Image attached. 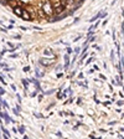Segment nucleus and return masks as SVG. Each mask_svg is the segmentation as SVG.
I'll return each instance as SVG.
<instances>
[{
    "instance_id": "obj_1",
    "label": "nucleus",
    "mask_w": 124,
    "mask_h": 139,
    "mask_svg": "<svg viewBox=\"0 0 124 139\" xmlns=\"http://www.w3.org/2000/svg\"><path fill=\"white\" fill-rule=\"evenodd\" d=\"M41 11L44 13V15L46 19H50L53 16V6H52V0H42L40 6Z\"/></svg>"
},
{
    "instance_id": "obj_2",
    "label": "nucleus",
    "mask_w": 124,
    "mask_h": 139,
    "mask_svg": "<svg viewBox=\"0 0 124 139\" xmlns=\"http://www.w3.org/2000/svg\"><path fill=\"white\" fill-rule=\"evenodd\" d=\"M20 17H21L22 20H25V21H31V20H32L31 14L27 8H24V9H22V13H21V16H20Z\"/></svg>"
},
{
    "instance_id": "obj_3",
    "label": "nucleus",
    "mask_w": 124,
    "mask_h": 139,
    "mask_svg": "<svg viewBox=\"0 0 124 139\" xmlns=\"http://www.w3.org/2000/svg\"><path fill=\"white\" fill-rule=\"evenodd\" d=\"M40 65L44 66V67H48V66L52 65V60H51V59H45V57H42V59H40Z\"/></svg>"
},
{
    "instance_id": "obj_4",
    "label": "nucleus",
    "mask_w": 124,
    "mask_h": 139,
    "mask_svg": "<svg viewBox=\"0 0 124 139\" xmlns=\"http://www.w3.org/2000/svg\"><path fill=\"white\" fill-rule=\"evenodd\" d=\"M22 9H24L22 6L16 5L15 8H13V11H14V14H15L16 16H19V17H20V16H21V13H22Z\"/></svg>"
},
{
    "instance_id": "obj_5",
    "label": "nucleus",
    "mask_w": 124,
    "mask_h": 139,
    "mask_svg": "<svg viewBox=\"0 0 124 139\" xmlns=\"http://www.w3.org/2000/svg\"><path fill=\"white\" fill-rule=\"evenodd\" d=\"M44 55L47 56V57H51V59H56V56H55V53L52 52L51 48H46V50L44 51Z\"/></svg>"
},
{
    "instance_id": "obj_6",
    "label": "nucleus",
    "mask_w": 124,
    "mask_h": 139,
    "mask_svg": "<svg viewBox=\"0 0 124 139\" xmlns=\"http://www.w3.org/2000/svg\"><path fill=\"white\" fill-rule=\"evenodd\" d=\"M8 5L11 6V8H15L16 5H19V0H9L8 1Z\"/></svg>"
},
{
    "instance_id": "obj_7",
    "label": "nucleus",
    "mask_w": 124,
    "mask_h": 139,
    "mask_svg": "<svg viewBox=\"0 0 124 139\" xmlns=\"http://www.w3.org/2000/svg\"><path fill=\"white\" fill-rule=\"evenodd\" d=\"M17 132H20V134H24L25 133V127L24 125H20L19 129H17Z\"/></svg>"
},
{
    "instance_id": "obj_8",
    "label": "nucleus",
    "mask_w": 124,
    "mask_h": 139,
    "mask_svg": "<svg viewBox=\"0 0 124 139\" xmlns=\"http://www.w3.org/2000/svg\"><path fill=\"white\" fill-rule=\"evenodd\" d=\"M21 82H22V85L25 86V90H27V83H29V81L24 78V79H21Z\"/></svg>"
},
{
    "instance_id": "obj_9",
    "label": "nucleus",
    "mask_w": 124,
    "mask_h": 139,
    "mask_svg": "<svg viewBox=\"0 0 124 139\" xmlns=\"http://www.w3.org/2000/svg\"><path fill=\"white\" fill-rule=\"evenodd\" d=\"M1 104L5 107V108H9V104H8V102L6 101H4V99H1Z\"/></svg>"
},
{
    "instance_id": "obj_10",
    "label": "nucleus",
    "mask_w": 124,
    "mask_h": 139,
    "mask_svg": "<svg viewBox=\"0 0 124 139\" xmlns=\"http://www.w3.org/2000/svg\"><path fill=\"white\" fill-rule=\"evenodd\" d=\"M66 51H67V55H71V53L73 52V50H72V48H71L70 46H68L67 48H66Z\"/></svg>"
},
{
    "instance_id": "obj_11",
    "label": "nucleus",
    "mask_w": 124,
    "mask_h": 139,
    "mask_svg": "<svg viewBox=\"0 0 124 139\" xmlns=\"http://www.w3.org/2000/svg\"><path fill=\"white\" fill-rule=\"evenodd\" d=\"M97 19H99V17H98V14H97V15H96V16H93L92 19H91V20H89V22H93V21H96V20H97Z\"/></svg>"
},
{
    "instance_id": "obj_12",
    "label": "nucleus",
    "mask_w": 124,
    "mask_h": 139,
    "mask_svg": "<svg viewBox=\"0 0 124 139\" xmlns=\"http://www.w3.org/2000/svg\"><path fill=\"white\" fill-rule=\"evenodd\" d=\"M73 51L76 52V55H78V53H81V48H79V47H76V48H75Z\"/></svg>"
},
{
    "instance_id": "obj_13",
    "label": "nucleus",
    "mask_w": 124,
    "mask_h": 139,
    "mask_svg": "<svg viewBox=\"0 0 124 139\" xmlns=\"http://www.w3.org/2000/svg\"><path fill=\"white\" fill-rule=\"evenodd\" d=\"M13 112H14V114H15V116H20V113H19V110H17V109H16V108H14V109H13Z\"/></svg>"
},
{
    "instance_id": "obj_14",
    "label": "nucleus",
    "mask_w": 124,
    "mask_h": 139,
    "mask_svg": "<svg viewBox=\"0 0 124 139\" xmlns=\"http://www.w3.org/2000/svg\"><path fill=\"white\" fill-rule=\"evenodd\" d=\"M68 66H70V60H67V61H66V63H65V68L67 70V68H68Z\"/></svg>"
},
{
    "instance_id": "obj_15",
    "label": "nucleus",
    "mask_w": 124,
    "mask_h": 139,
    "mask_svg": "<svg viewBox=\"0 0 124 139\" xmlns=\"http://www.w3.org/2000/svg\"><path fill=\"white\" fill-rule=\"evenodd\" d=\"M91 62H93V57H89V59L87 60V62H86V65H89Z\"/></svg>"
},
{
    "instance_id": "obj_16",
    "label": "nucleus",
    "mask_w": 124,
    "mask_h": 139,
    "mask_svg": "<svg viewBox=\"0 0 124 139\" xmlns=\"http://www.w3.org/2000/svg\"><path fill=\"white\" fill-rule=\"evenodd\" d=\"M3 94H5V90L3 87H0V96H3Z\"/></svg>"
},
{
    "instance_id": "obj_17",
    "label": "nucleus",
    "mask_w": 124,
    "mask_h": 139,
    "mask_svg": "<svg viewBox=\"0 0 124 139\" xmlns=\"http://www.w3.org/2000/svg\"><path fill=\"white\" fill-rule=\"evenodd\" d=\"M30 71V66H26V67H24V72H29Z\"/></svg>"
},
{
    "instance_id": "obj_18",
    "label": "nucleus",
    "mask_w": 124,
    "mask_h": 139,
    "mask_svg": "<svg viewBox=\"0 0 124 139\" xmlns=\"http://www.w3.org/2000/svg\"><path fill=\"white\" fill-rule=\"evenodd\" d=\"M0 4L1 5H8V1L6 0H0Z\"/></svg>"
},
{
    "instance_id": "obj_19",
    "label": "nucleus",
    "mask_w": 124,
    "mask_h": 139,
    "mask_svg": "<svg viewBox=\"0 0 124 139\" xmlns=\"http://www.w3.org/2000/svg\"><path fill=\"white\" fill-rule=\"evenodd\" d=\"M53 92H55V90H51V91H46V92H45V94H52Z\"/></svg>"
},
{
    "instance_id": "obj_20",
    "label": "nucleus",
    "mask_w": 124,
    "mask_h": 139,
    "mask_svg": "<svg viewBox=\"0 0 124 139\" xmlns=\"http://www.w3.org/2000/svg\"><path fill=\"white\" fill-rule=\"evenodd\" d=\"M4 71H5V72H9V71H13V68H9V67H4Z\"/></svg>"
},
{
    "instance_id": "obj_21",
    "label": "nucleus",
    "mask_w": 124,
    "mask_h": 139,
    "mask_svg": "<svg viewBox=\"0 0 124 139\" xmlns=\"http://www.w3.org/2000/svg\"><path fill=\"white\" fill-rule=\"evenodd\" d=\"M0 82H1L3 85H6V82L4 81V78H3V76H0Z\"/></svg>"
},
{
    "instance_id": "obj_22",
    "label": "nucleus",
    "mask_w": 124,
    "mask_h": 139,
    "mask_svg": "<svg viewBox=\"0 0 124 139\" xmlns=\"http://www.w3.org/2000/svg\"><path fill=\"white\" fill-rule=\"evenodd\" d=\"M110 103H112V101H107V102H103V104H104V106H109Z\"/></svg>"
},
{
    "instance_id": "obj_23",
    "label": "nucleus",
    "mask_w": 124,
    "mask_h": 139,
    "mask_svg": "<svg viewBox=\"0 0 124 139\" xmlns=\"http://www.w3.org/2000/svg\"><path fill=\"white\" fill-rule=\"evenodd\" d=\"M77 104L79 106V104H82V98H78L77 99Z\"/></svg>"
},
{
    "instance_id": "obj_24",
    "label": "nucleus",
    "mask_w": 124,
    "mask_h": 139,
    "mask_svg": "<svg viewBox=\"0 0 124 139\" xmlns=\"http://www.w3.org/2000/svg\"><path fill=\"white\" fill-rule=\"evenodd\" d=\"M117 104H118L119 107H120V106H123V101H118V102H117Z\"/></svg>"
},
{
    "instance_id": "obj_25",
    "label": "nucleus",
    "mask_w": 124,
    "mask_h": 139,
    "mask_svg": "<svg viewBox=\"0 0 124 139\" xmlns=\"http://www.w3.org/2000/svg\"><path fill=\"white\" fill-rule=\"evenodd\" d=\"M93 34H94V31H88V35H87V36H88V37H89V36H91V35H93Z\"/></svg>"
},
{
    "instance_id": "obj_26",
    "label": "nucleus",
    "mask_w": 124,
    "mask_h": 139,
    "mask_svg": "<svg viewBox=\"0 0 124 139\" xmlns=\"http://www.w3.org/2000/svg\"><path fill=\"white\" fill-rule=\"evenodd\" d=\"M42 98H44V94H40V96H39V101L41 102V101H42Z\"/></svg>"
},
{
    "instance_id": "obj_27",
    "label": "nucleus",
    "mask_w": 124,
    "mask_h": 139,
    "mask_svg": "<svg viewBox=\"0 0 124 139\" xmlns=\"http://www.w3.org/2000/svg\"><path fill=\"white\" fill-rule=\"evenodd\" d=\"M57 98H62V93L61 92H57Z\"/></svg>"
},
{
    "instance_id": "obj_28",
    "label": "nucleus",
    "mask_w": 124,
    "mask_h": 139,
    "mask_svg": "<svg viewBox=\"0 0 124 139\" xmlns=\"http://www.w3.org/2000/svg\"><path fill=\"white\" fill-rule=\"evenodd\" d=\"M94 72V68H89V71H88V73L91 75V73H93Z\"/></svg>"
},
{
    "instance_id": "obj_29",
    "label": "nucleus",
    "mask_w": 124,
    "mask_h": 139,
    "mask_svg": "<svg viewBox=\"0 0 124 139\" xmlns=\"http://www.w3.org/2000/svg\"><path fill=\"white\" fill-rule=\"evenodd\" d=\"M8 29H10V30H11V29H14V25H13V24H10V25L8 26Z\"/></svg>"
},
{
    "instance_id": "obj_30",
    "label": "nucleus",
    "mask_w": 124,
    "mask_h": 139,
    "mask_svg": "<svg viewBox=\"0 0 124 139\" xmlns=\"http://www.w3.org/2000/svg\"><path fill=\"white\" fill-rule=\"evenodd\" d=\"M0 66H1V67H6V63H4V62H0Z\"/></svg>"
},
{
    "instance_id": "obj_31",
    "label": "nucleus",
    "mask_w": 124,
    "mask_h": 139,
    "mask_svg": "<svg viewBox=\"0 0 124 139\" xmlns=\"http://www.w3.org/2000/svg\"><path fill=\"white\" fill-rule=\"evenodd\" d=\"M20 29H21V30H24V31L27 30V27H25V26H20Z\"/></svg>"
},
{
    "instance_id": "obj_32",
    "label": "nucleus",
    "mask_w": 124,
    "mask_h": 139,
    "mask_svg": "<svg viewBox=\"0 0 124 139\" xmlns=\"http://www.w3.org/2000/svg\"><path fill=\"white\" fill-rule=\"evenodd\" d=\"M79 39H81V35H79L78 37H76V39H75V42H77V41H79Z\"/></svg>"
},
{
    "instance_id": "obj_33",
    "label": "nucleus",
    "mask_w": 124,
    "mask_h": 139,
    "mask_svg": "<svg viewBox=\"0 0 124 139\" xmlns=\"http://www.w3.org/2000/svg\"><path fill=\"white\" fill-rule=\"evenodd\" d=\"M10 87H11V90H13V91H16V87H15V86H14V85H11Z\"/></svg>"
},
{
    "instance_id": "obj_34",
    "label": "nucleus",
    "mask_w": 124,
    "mask_h": 139,
    "mask_svg": "<svg viewBox=\"0 0 124 139\" xmlns=\"http://www.w3.org/2000/svg\"><path fill=\"white\" fill-rule=\"evenodd\" d=\"M56 135H57V137H62V133H61V132H57V133H56Z\"/></svg>"
},
{
    "instance_id": "obj_35",
    "label": "nucleus",
    "mask_w": 124,
    "mask_h": 139,
    "mask_svg": "<svg viewBox=\"0 0 124 139\" xmlns=\"http://www.w3.org/2000/svg\"><path fill=\"white\" fill-rule=\"evenodd\" d=\"M36 93H37V91H35V92H32V93H31V97H35V96H36Z\"/></svg>"
},
{
    "instance_id": "obj_36",
    "label": "nucleus",
    "mask_w": 124,
    "mask_h": 139,
    "mask_svg": "<svg viewBox=\"0 0 124 139\" xmlns=\"http://www.w3.org/2000/svg\"><path fill=\"white\" fill-rule=\"evenodd\" d=\"M107 22H108V20H104V21H103V22H102V25H103V26H104V25H107Z\"/></svg>"
},
{
    "instance_id": "obj_37",
    "label": "nucleus",
    "mask_w": 124,
    "mask_h": 139,
    "mask_svg": "<svg viewBox=\"0 0 124 139\" xmlns=\"http://www.w3.org/2000/svg\"><path fill=\"white\" fill-rule=\"evenodd\" d=\"M62 76H63V73H62V72H60V73H57V77L60 78V77H62Z\"/></svg>"
},
{
    "instance_id": "obj_38",
    "label": "nucleus",
    "mask_w": 124,
    "mask_h": 139,
    "mask_svg": "<svg viewBox=\"0 0 124 139\" xmlns=\"http://www.w3.org/2000/svg\"><path fill=\"white\" fill-rule=\"evenodd\" d=\"M16 57H17V55H15V53H13V55H11V59H16Z\"/></svg>"
},
{
    "instance_id": "obj_39",
    "label": "nucleus",
    "mask_w": 124,
    "mask_h": 139,
    "mask_svg": "<svg viewBox=\"0 0 124 139\" xmlns=\"http://www.w3.org/2000/svg\"><path fill=\"white\" fill-rule=\"evenodd\" d=\"M84 77V76H83V73H79V75H78V78H83Z\"/></svg>"
},
{
    "instance_id": "obj_40",
    "label": "nucleus",
    "mask_w": 124,
    "mask_h": 139,
    "mask_svg": "<svg viewBox=\"0 0 124 139\" xmlns=\"http://www.w3.org/2000/svg\"><path fill=\"white\" fill-rule=\"evenodd\" d=\"M65 60H66V61H67V60H70V56H68V55H66V56H65Z\"/></svg>"
},
{
    "instance_id": "obj_41",
    "label": "nucleus",
    "mask_w": 124,
    "mask_h": 139,
    "mask_svg": "<svg viewBox=\"0 0 124 139\" xmlns=\"http://www.w3.org/2000/svg\"><path fill=\"white\" fill-rule=\"evenodd\" d=\"M14 39H17V40H19V39H20V35H15V36H14Z\"/></svg>"
},
{
    "instance_id": "obj_42",
    "label": "nucleus",
    "mask_w": 124,
    "mask_h": 139,
    "mask_svg": "<svg viewBox=\"0 0 124 139\" xmlns=\"http://www.w3.org/2000/svg\"><path fill=\"white\" fill-rule=\"evenodd\" d=\"M8 45H9V46H10V47H14V45H13V44H11V42H10V41H9V42H8Z\"/></svg>"
},
{
    "instance_id": "obj_43",
    "label": "nucleus",
    "mask_w": 124,
    "mask_h": 139,
    "mask_svg": "<svg viewBox=\"0 0 124 139\" xmlns=\"http://www.w3.org/2000/svg\"><path fill=\"white\" fill-rule=\"evenodd\" d=\"M99 77L102 78V79H106V76H103V75H99Z\"/></svg>"
},
{
    "instance_id": "obj_44",
    "label": "nucleus",
    "mask_w": 124,
    "mask_h": 139,
    "mask_svg": "<svg viewBox=\"0 0 124 139\" xmlns=\"http://www.w3.org/2000/svg\"><path fill=\"white\" fill-rule=\"evenodd\" d=\"M3 109V104H1V102H0V110Z\"/></svg>"
},
{
    "instance_id": "obj_45",
    "label": "nucleus",
    "mask_w": 124,
    "mask_h": 139,
    "mask_svg": "<svg viewBox=\"0 0 124 139\" xmlns=\"http://www.w3.org/2000/svg\"><path fill=\"white\" fill-rule=\"evenodd\" d=\"M6 1H9V0H6Z\"/></svg>"
}]
</instances>
